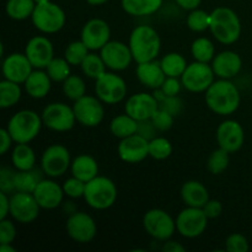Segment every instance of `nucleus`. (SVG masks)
I'll return each mask as SVG.
<instances>
[{"instance_id":"f257e3e1","label":"nucleus","mask_w":252,"mask_h":252,"mask_svg":"<svg viewBox=\"0 0 252 252\" xmlns=\"http://www.w3.org/2000/svg\"><path fill=\"white\" fill-rule=\"evenodd\" d=\"M206 103L217 115H233L240 106L239 89L230 79H219L206 91Z\"/></svg>"},{"instance_id":"f03ea898","label":"nucleus","mask_w":252,"mask_h":252,"mask_svg":"<svg viewBox=\"0 0 252 252\" xmlns=\"http://www.w3.org/2000/svg\"><path fill=\"white\" fill-rule=\"evenodd\" d=\"M129 46L133 59L139 63L155 61L161 49V41L157 30L148 25H140L132 31Z\"/></svg>"},{"instance_id":"7ed1b4c3","label":"nucleus","mask_w":252,"mask_h":252,"mask_svg":"<svg viewBox=\"0 0 252 252\" xmlns=\"http://www.w3.org/2000/svg\"><path fill=\"white\" fill-rule=\"evenodd\" d=\"M209 30L219 43L228 46L240 38L241 21L238 14L230 7H217L211 12Z\"/></svg>"},{"instance_id":"20e7f679","label":"nucleus","mask_w":252,"mask_h":252,"mask_svg":"<svg viewBox=\"0 0 252 252\" xmlns=\"http://www.w3.org/2000/svg\"><path fill=\"white\" fill-rule=\"evenodd\" d=\"M43 121L32 110H21L10 118L6 129L16 144H29L41 132Z\"/></svg>"},{"instance_id":"39448f33","label":"nucleus","mask_w":252,"mask_h":252,"mask_svg":"<svg viewBox=\"0 0 252 252\" xmlns=\"http://www.w3.org/2000/svg\"><path fill=\"white\" fill-rule=\"evenodd\" d=\"M117 194V187L112 180L105 176H96L86 182L84 199L91 208L105 211L116 203Z\"/></svg>"},{"instance_id":"423d86ee","label":"nucleus","mask_w":252,"mask_h":252,"mask_svg":"<svg viewBox=\"0 0 252 252\" xmlns=\"http://www.w3.org/2000/svg\"><path fill=\"white\" fill-rule=\"evenodd\" d=\"M32 24L42 33H57L65 25V12L59 5L51 0L41 4H36L31 16Z\"/></svg>"},{"instance_id":"0eeeda50","label":"nucleus","mask_w":252,"mask_h":252,"mask_svg":"<svg viewBox=\"0 0 252 252\" xmlns=\"http://www.w3.org/2000/svg\"><path fill=\"white\" fill-rule=\"evenodd\" d=\"M143 226L148 235L159 241H167L172 238L176 229V220L164 209L154 208L143 217Z\"/></svg>"},{"instance_id":"6e6552de","label":"nucleus","mask_w":252,"mask_h":252,"mask_svg":"<svg viewBox=\"0 0 252 252\" xmlns=\"http://www.w3.org/2000/svg\"><path fill=\"white\" fill-rule=\"evenodd\" d=\"M127 84L122 76L106 71L102 76L96 79L95 94L103 103L116 105L125 100L127 95Z\"/></svg>"},{"instance_id":"1a4fd4ad","label":"nucleus","mask_w":252,"mask_h":252,"mask_svg":"<svg viewBox=\"0 0 252 252\" xmlns=\"http://www.w3.org/2000/svg\"><path fill=\"white\" fill-rule=\"evenodd\" d=\"M42 121L47 128L54 132H68L76 122L73 107L63 102H53L42 111Z\"/></svg>"},{"instance_id":"9d476101","label":"nucleus","mask_w":252,"mask_h":252,"mask_svg":"<svg viewBox=\"0 0 252 252\" xmlns=\"http://www.w3.org/2000/svg\"><path fill=\"white\" fill-rule=\"evenodd\" d=\"M214 76L216 74L212 65L196 61L187 65L186 70L181 75V83L189 93H206L214 83Z\"/></svg>"},{"instance_id":"9b49d317","label":"nucleus","mask_w":252,"mask_h":252,"mask_svg":"<svg viewBox=\"0 0 252 252\" xmlns=\"http://www.w3.org/2000/svg\"><path fill=\"white\" fill-rule=\"evenodd\" d=\"M102 101L97 96L85 95L74 101L73 110L75 113L76 122L84 127H97L105 117V108Z\"/></svg>"},{"instance_id":"f8f14e48","label":"nucleus","mask_w":252,"mask_h":252,"mask_svg":"<svg viewBox=\"0 0 252 252\" xmlns=\"http://www.w3.org/2000/svg\"><path fill=\"white\" fill-rule=\"evenodd\" d=\"M208 217L203 208L187 207L181 211L176 219V229L184 238L194 239L201 236L206 231Z\"/></svg>"},{"instance_id":"ddd939ff","label":"nucleus","mask_w":252,"mask_h":252,"mask_svg":"<svg viewBox=\"0 0 252 252\" xmlns=\"http://www.w3.org/2000/svg\"><path fill=\"white\" fill-rule=\"evenodd\" d=\"M71 166L70 153L62 144L49 145L41 158V167L43 174L49 177L63 176Z\"/></svg>"},{"instance_id":"4468645a","label":"nucleus","mask_w":252,"mask_h":252,"mask_svg":"<svg viewBox=\"0 0 252 252\" xmlns=\"http://www.w3.org/2000/svg\"><path fill=\"white\" fill-rule=\"evenodd\" d=\"M39 204L33 193L16 191L10 197V216L21 224H30L39 216Z\"/></svg>"},{"instance_id":"2eb2a0df","label":"nucleus","mask_w":252,"mask_h":252,"mask_svg":"<svg viewBox=\"0 0 252 252\" xmlns=\"http://www.w3.org/2000/svg\"><path fill=\"white\" fill-rule=\"evenodd\" d=\"M69 238L80 244L90 243L97 234V225L93 217L84 212H74L65 224Z\"/></svg>"},{"instance_id":"dca6fc26","label":"nucleus","mask_w":252,"mask_h":252,"mask_svg":"<svg viewBox=\"0 0 252 252\" xmlns=\"http://www.w3.org/2000/svg\"><path fill=\"white\" fill-rule=\"evenodd\" d=\"M100 56L106 66L115 71L126 70L132 61H134L129 46L120 41H110L106 43L100 49Z\"/></svg>"},{"instance_id":"f3484780","label":"nucleus","mask_w":252,"mask_h":252,"mask_svg":"<svg viewBox=\"0 0 252 252\" xmlns=\"http://www.w3.org/2000/svg\"><path fill=\"white\" fill-rule=\"evenodd\" d=\"M217 142L219 147L229 153H236L243 148L245 132L238 121L226 120L217 128Z\"/></svg>"},{"instance_id":"a211bd4d","label":"nucleus","mask_w":252,"mask_h":252,"mask_svg":"<svg viewBox=\"0 0 252 252\" xmlns=\"http://www.w3.org/2000/svg\"><path fill=\"white\" fill-rule=\"evenodd\" d=\"M81 41L90 51H100L111 41L110 25L102 19H91L81 30Z\"/></svg>"},{"instance_id":"6ab92c4d","label":"nucleus","mask_w":252,"mask_h":252,"mask_svg":"<svg viewBox=\"0 0 252 252\" xmlns=\"http://www.w3.org/2000/svg\"><path fill=\"white\" fill-rule=\"evenodd\" d=\"M25 54L33 68L44 69L54 58L53 43L44 36H34L27 42Z\"/></svg>"},{"instance_id":"aec40b11","label":"nucleus","mask_w":252,"mask_h":252,"mask_svg":"<svg viewBox=\"0 0 252 252\" xmlns=\"http://www.w3.org/2000/svg\"><path fill=\"white\" fill-rule=\"evenodd\" d=\"M1 70L4 79L24 84L33 71V66L25 53H11L2 59Z\"/></svg>"},{"instance_id":"412c9836","label":"nucleus","mask_w":252,"mask_h":252,"mask_svg":"<svg viewBox=\"0 0 252 252\" xmlns=\"http://www.w3.org/2000/svg\"><path fill=\"white\" fill-rule=\"evenodd\" d=\"M159 108V102L153 94H134L127 100L125 111L127 115L137 121L150 120Z\"/></svg>"},{"instance_id":"4be33fe9","label":"nucleus","mask_w":252,"mask_h":252,"mask_svg":"<svg viewBox=\"0 0 252 252\" xmlns=\"http://www.w3.org/2000/svg\"><path fill=\"white\" fill-rule=\"evenodd\" d=\"M117 150L121 160L128 164H138L149 155V140L135 133L121 139Z\"/></svg>"},{"instance_id":"5701e85b","label":"nucleus","mask_w":252,"mask_h":252,"mask_svg":"<svg viewBox=\"0 0 252 252\" xmlns=\"http://www.w3.org/2000/svg\"><path fill=\"white\" fill-rule=\"evenodd\" d=\"M37 203L43 209H56L61 206L64 197L63 187L52 180H41L33 192Z\"/></svg>"},{"instance_id":"b1692460","label":"nucleus","mask_w":252,"mask_h":252,"mask_svg":"<svg viewBox=\"0 0 252 252\" xmlns=\"http://www.w3.org/2000/svg\"><path fill=\"white\" fill-rule=\"evenodd\" d=\"M212 68L219 79H231L243 68L241 57L234 51H224L217 54L212 61Z\"/></svg>"},{"instance_id":"393cba45","label":"nucleus","mask_w":252,"mask_h":252,"mask_svg":"<svg viewBox=\"0 0 252 252\" xmlns=\"http://www.w3.org/2000/svg\"><path fill=\"white\" fill-rule=\"evenodd\" d=\"M137 78L145 88L157 90L161 88L166 79V74L164 73L160 62L150 61L145 63H139L137 66Z\"/></svg>"},{"instance_id":"a878e982","label":"nucleus","mask_w":252,"mask_h":252,"mask_svg":"<svg viewBox=\"0 0 252 252\" xmlns=\"http://www.w3.org/2000/svg\"><path fill=\"white\" fill-rule=\"evenodd\" d=\"M181 198L187 207L203 208L209 201V193L207 187L196 180L185 182L181 187Z\"/></svg>"},{"instance_id":"bb28decb","label":"nucleus","mask_w":252,"mask_h":252,"mask_svg":"<svg viewBox=\"0 0 252 252\" xmlns=\"http://www.w3.org/2000/svg\"><path fill=\"white\" fill-rule=\"evenodd\" d=\"M25 90L31 97L33 98H43L51 91L52 79L43 71L42 69H36L30 74L29 78L24 83Z\"/></svg>"},{"instance_id":"cd10ccee","label":"nucleus","mask_w":252,"mask_h":252,"mask_svg":"<svg viewBox=\"0 0 252 252\" xmlns=\"http://www.w3.org/2000/svg\"><path fill=\"white\" fill-rule=\"evenodd\" d=\"M71 175L84 182H89L98 176V164L91 155L81 154L71 161Z\"/></svg>"},{"instance_id":"c85d7f7f","label":"nucleus","mask_w":252,"mask_h":252,"mask_svg":"<svg viewBox=\"0 0 252 252\" xmlns=\"http://www.w3.org/2000/svg\"><path fill=\"white\" fill-rule=\"evenodd\" d=\"M122 9L132 16H149L161 7L162 0H122Z\"/></svg>"},{"instance_id":"c756f323","label":"nucleus","mask_w":252,"mask_h":252,"mask_svg":"<svg viewBox=\"0 0 252 252\" xmlns=\"http://www.w3.org/2000/svg\"><path fill=\"white\" fill-rule=\"evenodd\" d=\"M12 165L19 171L32 170L36 164V154L29 144H16L11 153Z\"/></svg>"},{"instance_id":"7c9ffc66","label":"nucleus","mask_w":252,"mask_h":252,"mask_svg":"<svg viewBox=\"0 0 252 252\" xmlns=\"http://www.w3.org/2000/svg\"><path fill=\"white\" fill-rule=\"evenodd\" d=\"M110 130L116 138L125 139V138L130 137L135 134L138 130V121L130 117L129 115H118L111 121Z\"/></svg>"},{"instance_id":"2f4dec72","label":"nucleus","mask_w":252,"mask_h":252,"mask_svg":"<svg viewBox=\"0 0 252 252\" xmlns=\"http://www.w3.org/2000/svg\"><path fill=\"white\" fill-rule=\"evenodd\" d=\"M34 7H36L34 0H7L5 5V12L10 19L24 21L32 16Z\"/></svg>"},{"instance_id":"473e14b6","label":"nucleus","mask_w":252,"mask_h":252,"mask_svg":"<svg viewBox=\"0 0 252 252\" xmlns=\"http://www.w3.org/2000/svg\"><path fill=\"white\" fill-rule=\"evenodd\" d=\"M160 64L166 76H172V78H181L187 68L186 58L176 52L167 53L166 56L162 57Z\"/></svg>"},{"instance_id":"72a5a7b5","label":"nucleus","mask_w":252,"mask_h":252,"mask_svg":"<svg viewBox=\"0 0 252 252\" xmlns=\"http://www.w3.org/2000/svg\"><path fill=\"white\" fill-rule=\"evenodd\" d=\"M21 95L22 91L20 84L7 79H4L0 83V107L4 110L16 105L21 98Z\"/></svg>"},{"instance_id":"f704fd0d","label":"nucleus","mask_w":252,"mask_h":252,"mask_svg":"<svg viewBox=\"0 0 252 252\" xmlns=\"http://www.w3.org/2000/svg\"><path fill=\"white\" fill-rule=\"evenodd\" d=\"M191 53L194 61L202 62V63H209L216 57V47L213 42L207 37H199L194 39L191 47Z\"/></svg>"},{"instance_id":"c9c22d12","label":"nucleus","mask_w":252,"mask_h":252,"mask_svg":"<svg viewBox=\"0 0 252 252\" xmlns=\"http://www.w3.org/2000/svg\"><path fill=\"white\" fill-rule=\"evenodd\" d=\"M43 180L41 177L38 170H26V171H19L17 170L15 175V189L20 192H32L36 189L37 185Z\"/></svg>"},{"instance_id":"e433bc0d","label":"nucleus","mask_w":252,"mask_h":252,"mask_svg":"<svg viewBox=\"0 0 252 252\" xmlns=\"http://www.w3.org/2000/svg\"><path fill=\"white\" fill-rule=\"evenodd\" d=\"M80 66L83 73L88 78L95 79V80L100 78V76H102L106 73V69H107L101 56L95 53H89Z\"/></svg>"},{"instance_id":"4c0bfd02","label":"nucleus","mask_w":252,"mask_h":252,"mask_svg":"<svg viewBox=\"0 0 252 252\" xmlns=\"http://www.w3.org/2000/svg\"><path fill=\"white\" fill-rule=\"evenodd\" d=\"M230 153L226 152L225 149L219 147V149L214 150L211 155H209L208 160H207V169L212 175H220L228 169L229 162H230V158H229Z\"/></svg>"},{"instance_id":"58836bf2","label":"nucleus","mask_w":252,"mask_h":252,"mask_svg":"<svg viewBox=\"0 0 252 252\" xmlns=\"http://www.w3.org/2000/svg\"><path fill=\"white\" fill-rule=\"evenodd\" d=\"M63 93L69 100L76 101L85 96L86 85L85 81L79 75H69L63 81Z\"/></svg>"},{"instance_id":"ea45409f","label":"nucleus","mask_w":252,"mask_h":252,"mask_svg":"<svg viewBox=\"0 0 252 252\" xmlns=\"http://www.w3.org/2000/svg\"><path fill=\"white\" fill-rule=\"evenodd\" d=\"M47 74L52 81L56 83H63L69 75H70V64L65 58H56L54 57L51 63L46 68Z\"/></svg>"},{"instance_id":"a19ab883","label":"nucleus","mask_w":252,"mask_h":252,"mask_svg":"<svg viewBox=\"0 0 252 252\" xmlns=\"http://www.w3.org/2000/svg\"><path fill=\"white\" fill-rule=\"evenodd\" d=\"M90 49L86 47V44L83 41H74L68 44L64 52V58L69 62L70 65H81L84 59L89 54Z\"/></svg>"},{"instance_id":"79ce46f5","label":"nucleus","mask_w":252,"mask_h":252,"mask_svg":"<svg viewBox=\"0 0 252 252\" xmlns=\"http://www.w3.org/2000/svg\"><path fill=\"white\" fill-rule=\"evenodd\" d=\"M172 154V144L167 138L155 137L149 142V157L155 160H165Z\"/></svg>"},{"instance_id":"37998d69","label":"nucleus","mask_w":252,"mask_h":252,"mask_svg":"<svg viewBox=\"0 0 252 252\" xmlns=\"http://www.w3.org/2000/svg\"><path fill=\"white\" fill-rule=\"evenodd\" d=\"M211 14L201 9H194L187 16V26L193 32H203L209 29Z\"/></svg>"},{"instance_id":"c03bdc74","label":"nucleus","mask_w":252,"mask_h":252,"mask_svg":"<svg viewBox=\"0 0 252 252\" xmlns=\"http://www.w3.org/2000/svg\"><path fill=\"white\" fill-rule=\"evenodd\" d=\"M85 187L86 182L81 181V180L76 179V177L74 176L66 180L63 185L64 193L68 197H70V198H80V197H84Z\"/></svg>"},{"instance_id":"a18cd8bd","label":"nucleus","mask_w":252,"mask_h":252,"mask_svg":"<svg viewBox=\"0 0 252 252\" xmlns=\"http://www.w3.org/2000/svg\"><path fill=\"white\" fill-rule=\"evenodd\" d=\"M225 249L229 252H248L250 246H249V240L243 234L234 233L226 238Z\"/></svg>"},{"instance_id":"49530a36","label":"nucleus","mask_w":252,"mask_h":252,"mask_svg":"<svg viewBox=\"0 0 252 252\" xmlns=\"http://www.w3.org/2000/svg\"><path fill=\"white\" fill-rule=\"evenodd\" d=\"M159 108L166 111L170 115H172L174 117L181 113L182 108H184V102H182L181 98L179 96H167L165 95L161 100L159 101Z\"/></svg>"},{"instance_id":"de8ad7c7","label":"nucleus","mask_w":252,"mask_h":252,"mask_svg":"<svg viewBox=\"0 0 252 252\" xmlns=\"http://www.w3.org/2000/svg\"><path fill=\"white\" fill-rule=\"evenodd\" d=\"M152 121L159 132H166V130L171 129L172 126H174L175 117L166 111L158 108L157 112L153 115Z\"/></svg>"},{"instance_id":"09e8293b","label":"nucleus","mask_w":252,"mask_h":252,"mask_svg":"<svg viewBox=\"0 0 252 252\" xmlns=\"http://www.w3.org/2000/svg\"><path fill=\"white\" fill-rule=\"evenodd\" d=\"M15 175L16 171L9 169V167H1L0 170V191L5 193H15Z\"/></svg>"},{"instance_id":"8fccbe9b","label":"nucleus","mask_w":252,"mask_h":252,"mask_svg":"<svg viewBox=\"0 0 252 252\" xmlns=\"http://www.w3.org/2000/svg\"><path fill=\"white\" fill-rule=\"evenodd\" d=\"M16 238V228L14 223L9 219H1L0 220V243L11 244Z\"/></svg>"},{"instance_id":"3c124183","label":"nucleus","mask_w":252,"mask_h":252,"mask_svg":"<svg viewBox=\"0 0 252 252\" xmlns=\"http://www.w3.org/2000/svg\"><path fill=\"white\" fill-rule=\"evenodd\" d=\"M158 132L159 130L157 129L155 125L153 123L152 118L150 120H144V121H138V130L137 134L142 135L143 138H145L147 140H152L157 137Z\"/></svg>"},{"instance_id":"603ef678","label":"nucleus","mask_w":252,"mask_h":252,"mask_svg":"<svg viewBox=\"0 0 252 252\" xmlns=\"http://www.w3.org/2000/svg\"><path fill=\"white\" fill-rule=\"evenodd\" d=\"M181 80H179V78H172V76H166L164 84L161 85V90L164 91L165 95L167 96H177L181 91L182 88Z\"/></svg>"},{"instance_id":"864d4df0","label":"nucleus","mask_w":252,"mask_h":252,"mask_svg":"<svg viewBox=\"0 0 252 252\" xmlns=\"http://www.w3.org/2000/svg\"><path fill=\"white\" fill-rule=\"evenodd\" d=\"M203 211L206 216L208 217V219H216L220 217V214L223 213V204L219 201H217V199H209L204 204Z\"/></svg>"},{"instance_id":"5fc2aeb1","label":"nucleus","mask_w":252,"mask_h":252,"mask_svg":"<svg viewBox=\"0 0 252 252\" xmlns=\"http://www.w3.org/2000/svg\"><path fill=\"white\" fill-rule=\"evenodd\" d=\"M0 139H1V144H0V154L5 155L7 153V150H10L12 145V138L10 135L9 130L6 128H2L0 129Z\"/></svg>"},{"instance_id":"6e6d98bb","label":"nucleus","mask_w":252,"mask_h":252,"mask_svg":"<svg viewBox=\"0 0 252 252\" xmlns=\"http://www.w3.org/2000/svg\"><path fill=\"white\" fill-rule=\"evenodd\" d=\"M10 214V197L5 192H0V220Z\"/></svg>"},{"instance_id":"4d7b16f0","label":"nucleus","mask_w":252,"mask_h":252,"mask_svg":"<svg viewBox=\"0 0 252 252\" xmlns=\"http://www.w3.org/2000/svg\"><path fill=\"white\" fill-rule=\"evenodd\" d=\"M177 2L180 7H182L184 10H189L192 11L194 9H198V6L201 5L202 0H175Z\"/></svg>"},{"instance_id":"13d9d810","label":"nucleus","mask_w":252,"mask_h":252,"mask_svg":"<svg viewBox=\"0 0 252 252\" xmlns=\"http://www.w3.org/2000/svg\"><path fill=\"white\" fill-rule=\"evenodd\" d=\"M186 249L181 245V244L176 243V241H165L162 245V251L164 252H185Z\"/></svg>"},{"instance_id":"bf43d9fd","label":"nucleus","mask_w":252,"mask_h":252,"mask_svg":"<svg viewBox=\"0 0 252 252\" xmlns=\"http://www.w3.org/2000/svg\"><path fill=\"white\" fill-rule=\"evenodd\" d=\"M0 251L1 252H16V249L12 248L11 244H1V246H0Z\"/></svg>"},{"instance_id":"052dcab7","label":"nucleus","mask_w":252,"mask_h":252,"mask_svg":"<svg viewBox=\"0 0 252 252\" xmlns=\"http://www.w3.org/2000/svg\"><path fill=\"white\" fill-rule=\"evenodd\" d=\"M90 5H94V6H97V5H102L105 2H107L108 0H86Z\"/></svg>"},{"instance_id":"680f3d73","label":"nucleus","mask_w":252,"mask_h":252,"mask_svg":"<svg viewBox=\"0 0 252 252\" xmlns=\"http://www.w3.org/2000/svg\"><path fill=\"white\" fill-rule=\"evenodd\" d=\"M46 1H49V0H34L36 4H41V2H46Z\"/></svg>"}]
</instances>
